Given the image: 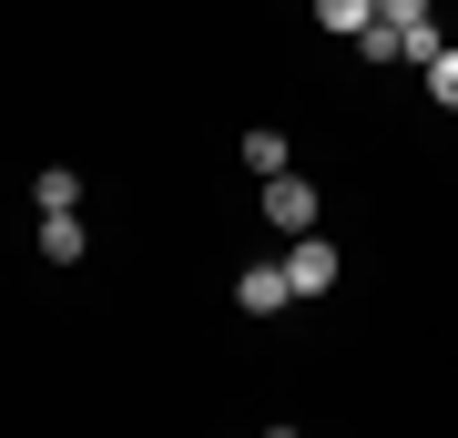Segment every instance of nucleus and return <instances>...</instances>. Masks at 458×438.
<instances>
[{"mask_svg": "<svg viewBox=\"0 0 458 438\" xmlns=\"http://www.w3.org/2000/svg\"><path fill=\"white\" fill-rule=\"evenodd\" d=\"M265 225H276V235H316V184L306 174H276V184H265Z\"/></svg>", "mask_w": 458, "mask_h": 438, "instance_id": "1", "label": "nucleus"}, {"mask_svg": "<svg viewBox=\"0 0 458 438\" xmlns=\"http://www.w3.org/2000/svg\"><path fill=\"white\" fill-rule=\"evenodd\" d=\"M285 276H295V296H327V286H336V245H327V235H295V245H285Z\"/></svg>", "mask_w": 458, "mask_h": 438, "instance_id": "2", "label": "nucleus"}, {"mask_svg": "<svg viewBox=\"0 0 458 438\" xmlns=\"http://www.w3.org/2000/svg\"><path fill=\"white\" fill-rule=\"evenodd\" d=\"M234 306L276 316V306H295V276H285V265H245V276H234Z\"/></svg>", "mask_w": 458, "mask_h": 438, "instance_id": "3", "label": "nucleus"}, {"mask_svg": "<svg viewBox=\"0 0 458 438\" xmlns=\"http://www.w3.org/2000/svg\"><path fill=\"white\" fill-rule=\"evenodd\" d=\"M82 245H92L82 214H41V255H51V265H82Z\"/></svg>", "mask_w": 458, "mask_h": 438, "instance_id": "4", "label": "nucleus"}, {"mask_svg": "<svg viewBox=\"0 0 458 438\" xmlns=\"http://www.w3.org/2000/svg\"><path fill=\"white\" fill-rule=\"evenodd\" d=\"M316 21H327L336 41H367L377 31V0H316Z\"/></svg>", "mask_w": 458, "mask_h": 438, "instance_id": "5", "label": "nucleus"}, {"mask_svg": "<svg viewBox=\"0 0 458 438\" xmlns=\"http://www.w3.org/2000/svg\"><path fill=\"white\" fill-rule=\"evenodd\" d=\"M31 194H41V214H82V174H72V163H51Z\"/></svg>", "mask_w": 458, "mask_h": 438, "instance_id": "6", "label": "nucleus"}, {"mask_svg": "<svg viewBox=\"0 0 458 438\" xmlns=\"http://www.w3.org/2000/svg\"><path fill=\"white\" fill-rule=\"evenodd\" d=\"M245 174H255V184L285 174V133H245Z\"/></svg>", "mask_w": 458, "mask_h": 438, "instance_id": "7", "label": "nucleus"}, {"mask_svg": "<svg viewBox=\"0 0 458 438\" xmlns=\"http://www.w3.org/2000/svg\"><path fill=\"white\" fill-rule=\"evenodd\" d=\"M428 102H458V51H448V41L428 51Z\"/></svg>", "mask_w": 458, "mask_h": 438, "instance_id": "8", "label": "nucleus"}]
</instances>
